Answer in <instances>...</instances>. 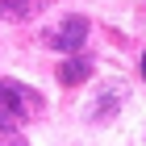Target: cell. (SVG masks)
Masks as SVG:
<instances>
[{"label":"cell","mask_w":146,"mask_h":146,"mask_svg":"<svg viewBox=\"0 0 146 146\" xmlns=\"http://www.w3.org/2000/svg\"><path fill=\"white\" fill-rule=\"evenodd\" d=\"M42 96L21 79H0V129H17V125L34 121L42 113Z\"/></svg>","instance_id":"6da1fadb"},{"label":"cell","mask_w":146,"mask_h":146,"mask_svg":"<svg viewBox=\"0 0 146 146\" xmlns=\"http://www.w3.org/2000/svg\"><path fill=\"white\" fill-rule=\"evenodd\" d=\"M88 29H92L88 17H67L54 34H46V46L50 50H63V54H75L79 46H84V38H88Z\"/></svg>","instance_id":"7a4b0ae2"},{"label":"cell","mask_w":146,"mask_h":146,"mask_svg":"<svg viewBox=\"0 0 146 146\" xmlns=\"http://www.w3.org/2000/svg\"><path fill=\"white\" fill-rule=\"evenodd\" d=\"M92 75V58L88 54H67V63H58V84L63 88H75Z\"/></svg>","instance_id":"3957f363"},{"label":"cell","mask_w":146,"mask_h":146,"mask_svg":"<svg viewBox=\"0 0 146 146\" xmlns=\"http://www.w3.org/2000/svg\"><path fill=\"white\" fill-rule=\"evenodd\" d=\"M38 4L42 0H0V17L4 21H29L38 13Z\"/></svg>","instance_id":"277c9868"},{"label":"cell","mask_w":146,"mask_h":146,"mask_svg":"<svg viewBox=\"0 0 146 146\" xmlns=\"http://www.w3.org/2000/svg\"><path fill=\"white\" fill-rule=\"evenodd\" d=\"M142 79H146V50H142Z\"/></svg>","instance_id":"5b68a950"}]
</instances>
